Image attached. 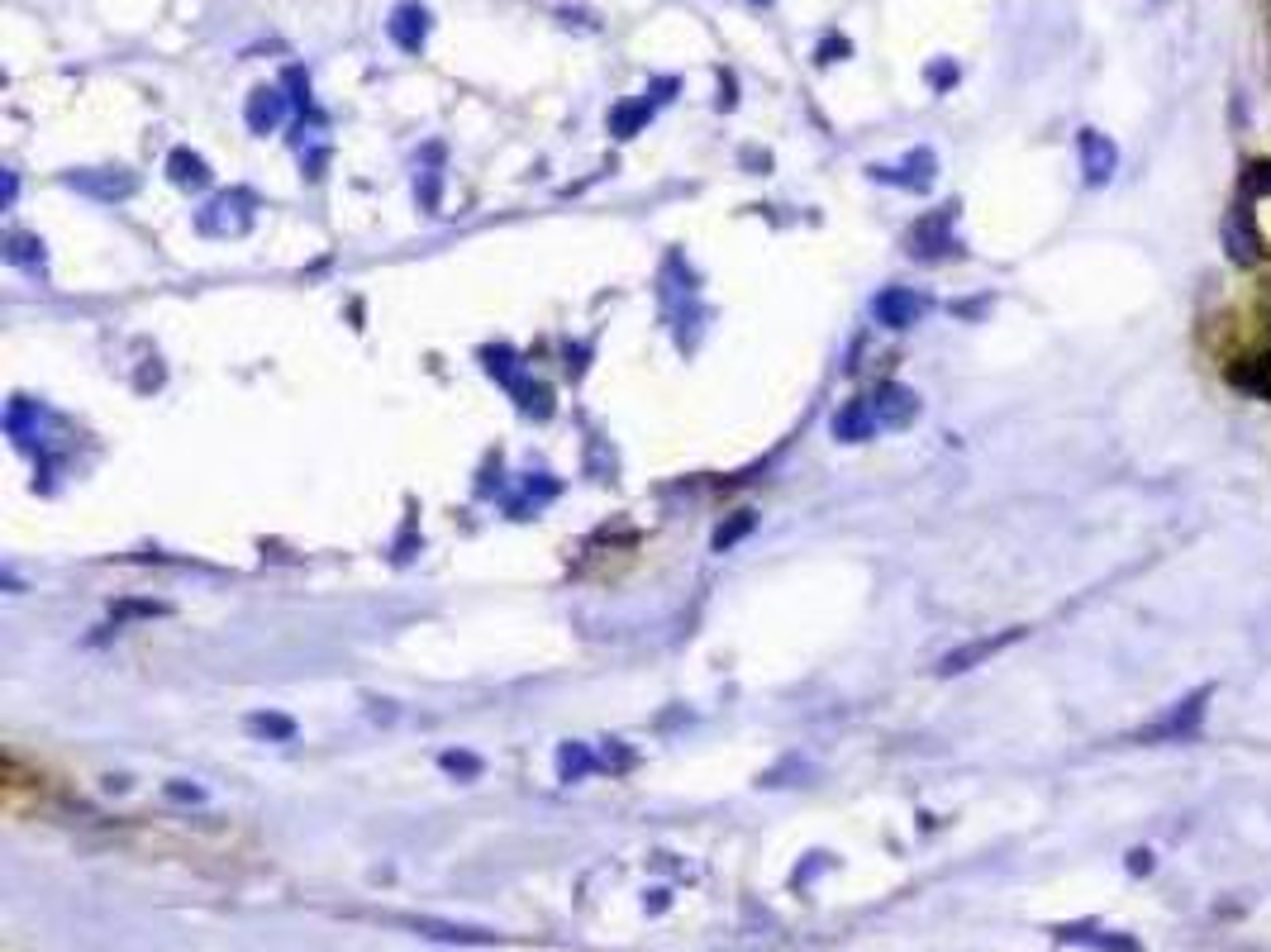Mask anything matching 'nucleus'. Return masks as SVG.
Masks as SVG:
<instances>
[{"mask_svg":"<svg viewBox=\"0 0 1271 952\" xmlns=\"http://www.w3.org/2000/svg\"><path fill=\"white\" fill-rule=\"evenodd\" d=\"M843 53H848V43H843V38H838V43L829 38V43L819 48V63H834V58H843Z\"/></svg>","mask_w":1271,"mask_h":952,"instance_id":"obj_18","label":"nucleus"},{"mask_svg":"<svg viewBox=\"0 0 1271 952\" xmlns=\"http://www.w3.org/2000/svg\"><path fill=\"white\" fill-rule=\"evenodd\" d=\"M909 253L924 257V262H943V257H957V238H952V205L939 210V215H929V220L914 224V234H909Z\"/></svg>","mask_w":1271,"mask_h":952,"instance_id":"obj_4","label":"nucleus"},{"mask_svg":"<svg viewBox=\"0 0 1271 952\" xmlns=\"http://www.w3.org/2000/svg\"><path fill=\"white\" fill-rule=\"evenodd\" d=\"M872 414H876V424L900 429V424H909V419L919 414V396L905 391V386H881L872 396Z\"/></svg>","mask_w":1271,"mask_h":952,"instance_id":"obj_8","label":"nucleus"},{"mask_svg":"<svg viewBox=\"0 0 1271 952\" xmlns=\"http://www.w3.org/2000/svg\"><path fill=\"white\" fill-rule=\"evenodd\" d=\"M282 114H286V96H282L277 86H262V91H253V101H248V124H253L257 134L277 129V124H282Z\"/></svg>","mask_w":1271,"mask_h":952,"instance_id":"obj_11","label":"nucleus"},{"mask_svg":"<svg viewBox=\"0 0 1271 952\" xmlns=\"http://www.w3.org/2000/svg\"><path fill=\"white\" fill-rule=\"evenodd\" d=\"M248 729H253V733H272V738H291L295 724H291V719H282V714H253V719H248Z\"/></svg>","mask_w":1271,"mask_h":952,"instance_id":"obj_16","label":"nucleus"},{"mask_svg":"<svg viewBox=\"0 0 1271 952\" xmlns=\"http://www.w3.org/2000/svg\"><path fill=\"white\" fill-rule=\"evenodd\" d=\"M876 429V414H872V401H848L843 410L834 414V434L843 443H862V439H872Z\"/></svg>","mask_w":1271,"mask_h":952,"instance_id":"obj_9","label":"nucleus"},{"mask_svg":"<svg viewBox=\"0 0 1271 952\" xmlns=\"http://www.w3.org/2000/svg\"><path fill=\"white\" fill-rule=\"evenodd\" d=\"M1015 638H1019V628H1010V633H1000V638H981V643H967V648L947 653V658L939 662V671H943V676H952V671H967V667H977V662L995 658L1000 648H1010Z\"/></svg>","mask_w":1271,"mask_h":952,"instance_id":"obj_10","label":"nucleus"},{"mask_svg":"<svg viewBox=\"0 0 1271 952\" xmlns=\"http://www.w3.org/2000/svg\"><path fill=\"white\" fill-rule=\"evenodd\" d=\"M1224 248L1234 262L1243 267H1252L1257 257H1262V243H1257V229H1252V215H1248V205L1238 200L1234 210H1229V220H1224Z\"/></svg>","mask_w":1271,"mask_h":952,"instance_id":"obj_7","label":"nucleus"},{"mask_svg":"<svg viewBox=\"0 0 1271 952\" xmlns=\"http://www.w3.org/2000/svg\"><path fill=\"white\" fill-rule=\"evenodd\" d=\"M1234 381L1243 391H1252V396H1267L1271 401V353L1262 358H1248L1243 367H1234Z\"/></svg>","mask_w":1271,"mask_h":952,"instance_id":"obj_13","label":"nucleus"},{"mask_svg":"<svg viewBox=\"0 0 1271 952\" xmlns=\"http://www.w3.org/2000/svg\"><path fill=\"white\" fill-rule=\"evenodd\" d=\"M1128 867H1133V872H1138V877H1143V872H1148V867H1153V852H1148V847H1138V852H1128Z\"/></svg>","mask_w":1271,"mask_h":952,"instance_id":"obj_17","label":"nucleus"},{"mask_svg":"<svg viewBox=\"0 0 1271 952\" xmlns=\"http://www.w3.org/2000/svg\"><path fill=\"white\" fill-rule=\"evenodd\" d=\"M1076 152H1081V172H1086V186H1105L1119 167V148L1115 139H1105L1100 129H1081L1076 134Z\"/></svg>","mask_w":1271,"mask_h":952,"instance_id":"obj_5","label":"nucleus"},{"mask_svg":"<svg viewBox=\"0 0 1271 952\" xmlns=\"http://www.w3.org/2000/svg\"><path fill=\"white\" fill-rule=\"evenodd\" d=\"M934 81H939V86H947V81H957V67H934Z\"/></svg>","mask_w":1271,"mask_h":952,"instance_id":"obj_19","label":"nucleus"},{"mask_svg":"<svg viewBox=\"0 0 1271 952\" xmlns=\"http://www.w3.org/2000/svg\"><path fill=\"white\" fill-rule=\"evenodd\" d=\"M1205 710H1209V686L1205 691H1196V696H1186L1166 719H1158V724H1148V729H1138L1133 738L1138 743H1166V738H1196L1200 733V724H1205Z\"/></svg>","mask_w":1271,"mask_h":952,"instance_id":"obj_3","label":"nucleus"},{"mask_svg":"<svg viewBox=\"0 0 1271 952\" xmlns=\"http://www.w3.org/2000/svg\"><path fill=\"white\" fill-rule=\"evenodd\" d=\"M114 839L139 852H153V857H182V862H200V857L234 862L248 847L234 824H219V819H129Z\"/></svg>","mask_w":1271,"mask_h":952,"instance_id":"obj_1","label":"nucleus"},{"mask_svg":"<svg viewBox=\"0 0 1271 952\" xmlns=\"http://www.w3.org/2000/svg\"><path fill=\"white\" fill-rule=\"evenodd\" d=\"M929 310V300L924 295H914V291H905V286H886V291L876 295L872 300V315L886 325V329H909L919 315Z\"/></svg>","mask_w":1271,"mask_h":952,"instance_id":"obj_6","label":"nucleus"},{"mask_svg":"<svg viewBox=\"0 0 1271 952\" xmlns=\"http://www.w3.org/2000/svg\"><path fill=\"white\" fill-rule=\"evenodd\" d=\"M0 796H5V809L10 814H24V809H58L67 801V781L48 762L38 757H24L20 748H5V762H0Z\"/></svg>","mask_w":1271,"mask_h":952,"instance_id":"obj_2","label":"nucleus"},{"mask_svg":"<svg viewBox=\"0 0 1271 952\" xmlns=\"http://www.w3.org/2000/svg\"><path fill=\"white\" fill-rule=\"evenodd\" d=\"M424 34H429V15L419 10V5H400L396 10V20H391V38H396L400 48H419L424 43Z\"/></svg>","mask_w":1271,"mask_h":952,"instance_id":"obj_12","label":"nucleus"},{"mask_svg":"<svg viewBox=\"0 0 1271 952\" xmlns=\"http://www.w3.org/2000/svg\"><path fill=\"white\" fill-rule=\"evenodd\" d=\"M172 182L177 186H205L210 182V172H205V162H200L196 152L177 148V152H172Z\"/></svg>","mask_w":1271,"mask_h":952,"instance_id":"obj_14","label":"nucleus"},{"mask_svg":"<svg viewBox=\"0 0 1271 952\" xmlns=\"http://www.w3.org/2000/svg\"><path fill=\"white\" fill-rule=\"evenodd\" d=\"M648 114H653V101H634V106H619V110H615V134H624V139H629V134H634V129H638V124L648 119Z\"/></svg>","mask_w":1271,"mask_h":952,"instance_id":"obj_15","label":"nucleus"}]
</instances>
